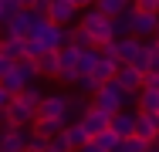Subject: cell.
<instances>
[{"label": "cell", "mask_w": 159, "mask_h": 152, "mask_svg": "<svg viewBox=\"0 0 159 152\" xmlns=\"http://www.w3.org/2000/svg\"><path fill=\"white\" fill-rule=\"evenodd\" d=\"M10 101H14V95H10V91H7L3 85H0V115L7 112V105H10Z\"/></svg>", "instance_id": "obj_34"}, {"label": "cell", "mask_w": 159, "mask_h": 152, "mask_svg": "<svg viewBox=\"0 0 159 152\" xmlns=\"http://www.w3.org/2000/svg\"><path fill=\"white\" fill-rule=\"evenodd\" d=\"M37 61V71H41V78H58V71H61V54L58 51H44Z\"/></svg>", "instance_id": "obj_17"}, {"label": "cell", "mask_w": 159, "mask_h": 152, "mask_svg": "<svg viewBox=\"0 0 159 152\" xmlns=\"http://www.w3.org/2000/svg\"><path fill=\"white\" fill-rule=\"evenodd\" d=\"M41 91L34 88H24L20 95H14V101L7 105V112H3V118H7V125H34L37 122V105H41Z\"/></svg>", "instance_id": "obj_1"}, {"label": "cell", "mask_w": 159, "mask_h": 152, "mask_svg": "<svg viewBox=\"0 0 159 152\" xmlns=\"http://www.w3.org/2000/svg\"><path fill=\"white\" fill-rule=\"evenodd\" d=\"M88 108H92V105H88V101H85L81 95H68V115H64V122H68V125L81 122V115H85Z\"/></svg>", "instance_id": "obj_18"}, {"label": "cell", "mask_w": 159, "mask_h": 152, "mask_svg": "<svg viewBox=\"0 0 159 152\" xmlns=\"http://www.w3.org/2000/svg\"><path fill=\"white\" fill-rule=\"evenodd\" d=\"M68 44H75V47H95L85 27H71V30H68Z\"/></svg>", "instance_id": "obj_28"}, {"label": "cell", "mask_w": 159, "mask_h": 152, "mask_svg": "<svg viewBox=\"0 0 159 152\" xmlns=\"http://www.w3.org/2000/svg\"><path fill=\"white\" fill-rule=\"evenodd\" d=\"M115 20V37H132V20H135V7H125L122 14L112 17Z\"/></svg>", "instance_id": "obj_19"}, {"label": "cell", "mask_w": 159, "mask_h": 152, "mask_svg": "<svg viewBox=\"0 0 159 152\" xmlns=\"http://www.w3.org/2000/svg\"><path fill=\"white\" fill-rule=\"evenodd\" d=\"M64 135H68V142H71V149H81V145H88V142H92V135L85 132V125H81V122H75V125H68V128H64Z\"/></svg>", "instance_id": "obj_21"}, {"label": "cell", "mask_w": 159, "mask_h": 152, "mask_svg": "<svg viewBox=\"0 0 159 152\" xmlns=\"http://www.w3.org/2000/svg\"><path fill=\"white\" fill-rule=\"evenodd\" d=\"M156 41H159V27H156Z\"/></svg>", "instance_id": "obj_41"}, {"label": "cell", "mask_w": 159, "mask_h": 152, "mask_svg": "<svg viewBox=\"0 0 159 152\" xmlns=\"http://www.w3.org/2000/svg\"><path fill=\"white\" fill-rule=\"evenodd\" d=\"M44 14L41 10H31V7H24V10H17L14 14V20L3 27V37H20V41H27V37H34L37 30L44 27Z\"/></svg>", "instance_id": "obj_4"}, {"label": "cell", "mask_w": 159, "mask_h": 152, "mask_svg": "<svg viewBox=\"0 0 159 152\" xmlns=\"http://www.w3.org/2000/svg\"><path fill=\"white\" fill-rule=\"evenodd\" d=\"M135 95H129V91H122L115 81H105L102 88L92 95V108H98V112H105V115H115V112H122L129 101H132Z\"/></svg>", "instance_id": "obj_3"}, {"label": "cell", "mask_w": 159, "mask_h": 152, "mask_svg": "<svg viewBox=\"0 0 159 152\" xmlns=\"http://www.w3.org/2000/svg\"><path fill=\"white\" fill-rule=\"evenodd\" d=\"M108 122H112V115H105V112H98V108H88L85 115H81V125H85V132L95 139V135H102V132H108Z\"/></svg>", "instance_id": "obj_14"}, {"label": "cell", "mask_w": 159, "mask_h": 152, "mask_svg": "<svg viewBox=\"0 0 159 152\" xmlns=\"http://www.w3.org/2000/svg\"><path fill=\"white\" fill-rule=\"evenodd\" d=\"M64 115H68V95H64V91H51V95L41 98V105H37V118L64 122ZM64 128H68V122H64Z\"/></svg>", "instance_id": "obj_7"}, {"label": "cell", "mask_w": 159, "mask_h": 152, "mask_svg": "<svg viewBox=\"0 0 159 152\" xmlns=\"http://www.w3.org/2000/svg\"><path fill=\"white\" fill-rule=\"evenodd\" d=\"M31 135H34L31 125H3L0 128V152H27Z\"/></svg>", "instance_id": "obj_6"}, {"label": "cell", "mask_w": 159, "mask_h": 152, "mask_svg": "<svg viewBox=\"0 0 159 152\" xmlns=\"http://www.w3.org/2000/svg\"><path fill=\"white\" fill-rule=\"evenodd\" d=\"M48 149L51 152H71V142H68V135H54V139H51V142H48Z\"/></svg>", "instance_id": "obj_31"}, {"label": "cell", "mask_w": 159, "mask_h": 152, "mask_svg": "<svg viewBox=\"0 0 159 152\" xmlns=\"http://www.w3.org/2000/svg\"><path fill=\"white\" fill-rule=\"evenodd\" d=\"M10 68H14V61L7 58V54H0V78H3V74H7Z\"/></svg>", "instance_id": "obj_36"}, {"label": "cell", "mask_w": 159, "mask_h": 152, "mask_svg": "<svg viewBox=\"0 0 159 152\" xmlns=\"http://www.w3.org/2000/svg\"><path fill=\"white\" fill-rule=\"evenodd\" d=\"M44 152H51V149H44Z\"/></svg>", "instance_id": "obj_44"}, {"label": "cell", "mask_w": 159, "mask_h": 152, "mask_svg": "<svg viewBox=\"0 0 159 152\" xmlns=\"http://www.w3.org/2000/svg\"><path fill=\"white\" fill-rule=\"evenodd\" d=\"M78 10H81V7H78L75 0H51L48 10H44V17L54 20V24H61V27H68V24L78 17Z\"/></svg>", "instance_id": "obj_9"}, {"label": "cell", "mask_w": 159, "mask_h": 152, "mask_svg": "<svg viewBox=\"0 0 159 152\" xmlns=\"http://www.w3.org/2000/svg\"><path fill=\"white\" fill-rule=\"evenodd\" d=\"M142 88H156L159 91V71H149V74H146V85H142Z\"/></svg>", "instance_id": "obj_35"}, {"label": "cell", "mask_w": 159, "mask_h": 152, "mask_svg": "<svg viewBox=\"0 0 159 152\" xmlns=\"http://www.w3.org/2000/svg\"><path fill=\"white\" fill-rule=\"evenodd\" d=\"M146 145H149V142H142L139 135H125V139L119 142V149H115V152H146Z\"/></svg>", "instance_id": "obj_29"}, {"label": "cell", "mask_w": 159, "mask_h": 152, "mask_svg": "<svg viewBox=\"0 0 159 152\" xmlns=\"http://www.w3.org/2000/svg\"><path fill=\"white\" fill-rule=\"evenodd\" d=\"M75 3H78V7H95L98 0H75Z\"/></svg>", "instance_id": "obj_39"}, {"label": "cell", "mask_w": 159, "mask_h": 152, "mask_svg": "<svg viewBox=\"0 0 159 152\" xmlns=\"http://www.w3.org/2000/svg\"><path fill=\"white\" fill-rule=\"evenodd\" d=\"M95 61H98V47H81V54H78V74H92Z\"/></svg>", "instance_id": "obj_24"}, {"label": "cell", "mask_w": 159, "mask_h": 152, "mask_svg": "<svg viewBox=\"0 0 159 152\" xmlns=\"http://www.w3.org/2000/svg\"><path fill=\"white\" fill-rule=\"evenodd\" d=\"M135 101H139V112H159V91L156 88H142L135 95Z\"/></svg>", "instance_id": "obj_23"}, {"label": "cell", "mask_w": 159, "mask_h": 152, "mask_svg": "<svg viewBox=\"0 0 159 152\" xmlns=\"http://www.w3.org/2000/svg\"><path fill=\"white\" fill-rule=\"evenodd\" d=\"M108 128L119 135V139H125V135H135V112H115L112 115V122H108Z\"/></svg>", "instance_id": "obj_15"}, {"label": "cell", "mask_w": 159, "mask_h": 152, "mask_svg": "<svg viewBox=\"0 0 159 152\" xmlns=\"http://www.w3.org/2000/svg\"><path fill=\"white\" fill-rule=\"evenodd\" d=\"M156 27H159V14L135 10V20H132V37H156Z\"/></svg>", "instance_id": "obj_12"}, {"label": "cell", "mask_w": 159, "mask_h": 152, "mask_svg": "<svg viewBox=\"0 0 159 152\" xmlns=\"http://www.w3.org/2000/svg\"><path fill=\"white\" fill-rule=\"evenodd\" d=\"M17 10H24V3L20 0H0V27H7L10 20H14V14Z\"/></svg>", "instance_id": "obj_25"}, {"label": "cell", "mask_w": 159, "mask_h": 152, "mask_svg": "<svg viewBox=\"0 0 159 152\" xmlns=\"http://www.w3.org/2000/svg\"><path fill=\"white\" fill-rule=\"evenodd\" d=\"M115 85L122 91H129V95H139L142 85H146V74H142L139 68H132V64H122V68L115 71Z\"/></svg>", "instance_id": "obj_10"}, {"label": "cell", "mask_w": 159, "mask_h": 152, "mask_svg": "<svg viewBox=\"0 0 159 152\" xmlns=\"http://www.w3.org/2000/svg\"><path fill=\"white\" fill-rule=\"evenodd\" d=\"M119 142H122V139H119L112 128H108V132H102V135H95V145H98L102 152H115V149H119Z\"/></svg>", "instance_id": "obj_27"}, {"label": "cell", "mask_w": 159, "mask_h": 152, "mask_svg": "<svg viewBox=\"0 0 159 152\" xmlns=\"http://www.w3.org/2000/svg\"><path fill=\"white\" fill-rule=\"evenodd\" d=\"M146 152H159V145H156V142H149V145H146Z\"/></svg>", "instance_id": "obj_40"}, {"label": "cell", "mask_w": 159, "mask_h": 152, "mask_svg": "<svg viewBox=\"0 0 159 152\" xmlns=\"http://www.w3.org/2000/svg\"><path fill=\"white\" fill-rule=\"evenodd\" d=\"M75 88L81 91V95H95V91L102 88V81H95L92 74H78V81H75Z\"/></svg>", "instance_id": "obj_30"}, {"label": "cell", "mask_w": 159, "mask_h": 152, "mask_svg": "<svg viewBox=\"0 0 159 152\" xmlns=\"http://www.w3.org/2000/svg\"><path fill=\"white\" fill-rule=\"evenodd\" d=\"M81 27L88 30V37H92L95 47L108 44V41H115V20H112L108 14H102L98 7H92V10L81 17Z\"/></svg>", "instance_id": "obj_5"}, {"label": "cell", "mask_w": 159, "mask_h": 152, "mask_svg": "<svg viewBox=\"0 0 159 152\" xmlns=\"http://www.w3.org/2000/svg\"><path fill=\"white\" fill-rule=\"evenodd\" d=\"M34 132H37V135H44V139H54V135H61L64 132V122H51V118H37L31 125Z\"/></svg>", "instance_id": "obj_22"}, {"label": "cell", "mask_w": 159, "mask_h": 152, "mask_svg": "<svg viewBox=\"0 0 159 152\" xmlns=\"http://www.w3.org/2000/svg\"><path fill=\"white\" fill-rule=\"evenodd\" d=\"M156 145H159V135H156Z\"/></svg>", "instance_id": "obj_42"}, {"label": "cell", "mask_w": 159, "mask_h": 152, "mask_svg": "<svg viewBox=\"0 0 159 152\" xmlns=\"http://www.w3.org/2000/svg\"><path fill=\"white\" fill-rule=\"evenodd\" d=\"M48 142H51V139H44V135L34 132L31 139H27V152H44V149H48Z\"/></svg>", "instance_id": "obj_32"}, {"label": "cell", "mask_w": 159, "mask_h": 152, "mask_svg": "<svg viewBox=\"0 0 159 152\" xmlns=\"http://www.w3.org/2000/svg\"><path fill=\"white\" fill-rule=\"evenodd\" d=\"M0 54H7L10 61H24V58H27L20 37H3V41H0Z\"/></svg>", "instance_id": "obj_20"}, {"label": "cell", "mask_w": 159, "mask_h": 152, "mask_svg": "<svg viewBox=\"0 0 159 152\" xmlns=\"http://www.w3.org/2000/svg\"><path fill=\"white\" fill-rule=\"evenodd\" d=\"M78 152H102V149H98V145H95V139H92L88 145H81V149H78Z\"/></svg>", "instance_id": "obj_38"}, {"label": "cell", "mask_w": 159, "mask_h": 152, "mask_svg": "<svg viewBox=\"0 0 159 152\" xmlns=\"http://www.w3.org/2000/svg\"><path fill=\"white\" fill-rule=\"evenodd\" d=\"M135 135L142 142H156L159 135V112H135Z\"/></svg>", "instance_id": "obj_11"}, {"label": "cell", "mask_w": 159, "mask_h": 152, "mask_svg": "<svg viewBox=\"0 0 159 152\" xmlns=\"http://www.w3.org/2000/svg\"><path fill=\"white\" fill-rule=\"evenodd\" d=\"M48 3H51V0H34L31 10H41V14H44V10H48Z\"/></svg>", "instance_id": "obj_37"}, {"label": "cell", "mask_w": 159, "mask_h": 152, "mask_svg": "<svg viewBox=\"0 0 159 152\" xmlns=\"http://www.w3.org/2000/svg\"><path fill=\"white\" fill-rule=\"evenodd\" d=\"M102 14H108V17H115V14H122L125 7H132V0H98L95 3Z\"/></svg>", "instance_id": "obj_26"}, {"label": "cell", "mask_w": 159, "mask_h": 152, "mask_svg": "<svg viewBox=\"0 0 159 152\" xmlns=\"http://www.w3.org/2000/svg\"><path fill=\"white\" fill-rule=\"evenodd\" d=\"M0 30H3V27H0ZM0 41H3V37H0Z\"/></svg>", "instance_id": "obj_43"}, {"label": "cell", "mask_w": 159, "mask_h": 152, "mask_svg": "<svg viewBox=\"0 0 159 152\" xmlns=\"http://www.w3.org/2000/svg\"><path fill=\"white\" fill-rule=\"evenodd\" d=\"M37 78H41L37 61H34V58H24V61H14V68H10V71L0 78V85L10 91V95H20L24 88H31Z\"/></svg>", "instance_id": "obj_2"}, {"label": "cell", "mask_w": 159, "mask_h": 152, "mask_svg": "<svg viewBox=\"0 0 159 152\" xmlns=\"http://www.w3.org/2000/svg\"><path fill=\"white\" fill-rule=\"evenodd\" d=\"M34 41L41 44V51H61L68 44V27L54 24V20H44V27L34 34Z\"/></svg>", "instance_id": "obj_8"}, {"label": "cell", "mask_w": 159, "mask_h": 152, "mask_svg": "<svg viewBox=\"0 0 159 152\" xmlns=\"http://www.w3.org/2000/svg\"><path fill=\"white\" fill-rule=\"evenodd\" d=\"M115 44H119V61L122 64H132L142 54V37H115Z\"/></svg>", "instance_id": "obj_16"}, {"label": "cell", "mask_w": 159, "mask_h": 152, "mask_svg": "<svg viewBox=\"0 0 159 152\" xmlns=\"http://www.w3.org/2000/svg\"><path fill=\"white\" fill-rule=\"evenodd\" d=\"M135 10H149V14H159V0H132Z\"/></svg>", "instance_id": "obj_33"}, {"label": "cell", "mask_w": 159, "mask_h": 152, "mask_svg": "<svg viewBox=\"0 0 159 152\" xmlns=\"http://www.w3.org/2000/svg\"><path fill=\"white\" fill-rule=\"evenodd\" d=\"M119 68H122L119 58H108V54L98 51V61H95V68H92V78L102 81V85H105V81H115V71H119Z\"/></svg>", "instance_id": "obj_13"}]
</instances>
